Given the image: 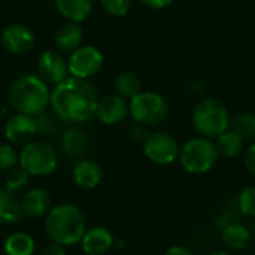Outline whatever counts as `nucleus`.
Segmentation results:
<instances>
[{
	"label": "nucleus",
	"instance_id": "obj_28",
	"mask_svg": "<svg viewBox=\"0 0 255 255\" xmlns=\"http://www.w3.org/2000/svg\"><path fill=\"white\" fill-rule=\"evenodd\" d=\"M18 166V152L10 143L0 142V170H10Z\"/></svg>",
	"mask_w": 255,
	"mask_h": 255
},
{
	"label": "nucleus",
	"instance_id": "obj_12",
	"mask_svg": "<svg viewBox=\"0 0 255 255\" xmlns=\"http://www.w3.org/2000/svg\"><path fill=\"white\" fill-rule=\"evenodd\" d=\"M69 75L67 60L60 51H45L37 60V76L48 85H57Z\"/></svg>",
	"mask_w": 255,
	"mask_h": 255
},
{
	"label": "nucleus",
	"instance_id": "obj_6",
	"mask_svg": "<svg viewBox=\"0 0 255 255\" xmlns=\"http://www.w3.org/2000/svg\"><path fill=\"white\" fill-rule=\"evenodd\" d=\"M58 164L55 148L45 140H31L25 143L18 154V166L30 176H48Z\"/></svg>",
	"mask_w": 255,
	"mask_h": 255
},
{
	"label": "nucleus",
	"instance_id": "obj_31",
	"mask_svg": "<svg viewBox=\"0 0 255 255\" xmlns=\"http://www.w3.org/2000/svg\"><path fill=\"white\" fill-rule=\"evenodd\" d=\"M149 136L148 133V126H143V124H139V123H134L131 127H130V137L136 142H145L146 137Z\"/></svg>",
	"mask_w": 255,
	"mask_h": 255
},
{
	"label": "nucleus",
	"instance_id": "obj_11",
	"mask_svg": "<svg viewBox=\"0 0 255 255\" xmlns=\"http://www.w3.org/2000/svg\"><path fill=\"white\" fill-rule=\"evenodd\" d=\"M4 137L9 143L13 145H25L34 140L37 134V121L36 117L16 112L10 115L4 123Z\"/></svg>",
	"mask_w": 255,
	"mask_h": 255
},
{
	"label": "nucleus",
	"instance_id": "obj_36",
	"mask_svg": "<svg viewBox=\"0 0 255 255\" xmlns=\"http://www.w3.org/2000/svg\"><path fill=\"white\" fill-rule=\"evenodd\" d=\"M209 255H230L229 253H226V251H214V253H211Z\"/></svg>",
	"mask_w": 255,
	"mask_h": 255
},
{
	"label": "nucleus",
	"instance_id": "obj_18",
	"mask_svg": "<svg viewBox=\"0 0 255 255\" xmlns=\"http://www.w3.org/2000/svg\"><path fill=\"white\" fill-rule=\"evenodd\" d=\"M21 200V211L24 217L28 218H39L49 211V194L43 188H31L24 193Z\"/></svg>",
	"mask_w": 255,
	"mask_h": 255
},
{
	"label": "nucleus",
	"instance_id": "obj_26",
	"mask_svg": "<svg viewBox=\"0 0 255 255\" xmlns=\"http://www.w3.org/2000/svg\"><path fill=\"white\" fill-rule=\"evenodd\" d=\"M28 181H30V175L21 166H15L10 170H7L4 178V187L12 193H18L25 188Z\"/></svg>",
	"mask_w": 255,
	"mask_h": 255
},
{
	"label": "nucleus",
	"instance_id": "obj_7",
	"mask_svg": "<svg viewBox=\"0 0 255 255\" xmlns=\"http://www.w3.org/2000/svg\"><path fill=\"white\" fill-rule=\"evenodd\" d=\"M128 114L134 123L155 126L166 120L169 114V105L160 93L140 91L128 102Z\"/></svg>",
	"mask_w": 255,
	"mask_h": 255
},
{
	"label": "nucleus",
	"instance_id": "obj_13",
	"mask_svg": "<svg viewBox=\"0 0 255 255\" xmlns=\"http://www.w3.org/2000/svg\"><path fill=\"white\" fill-rule=\"evenodd\" d=\"M127 115H128V102L124 97L118 96L117 93L105 96L97 102L96 117L105 126L120 124L126 120Z\"/></svg>",
	"mask_w": 255,
	"mask_h": 255
},
{
	"label": "nucleus",
	"instance_id": "obj_27",
	"mask_svg": "<svg viewBox=\"0 0 255 255\" xmlns=\"http://www.w3.org/2000/svg\"><path fill=\"white\" fill-rule=\"evenodd\" d=\"M238 206L245 217L255 218V187H247L241 191Z\"/></svg>",
	"mask_w": 255,
	"mask_h": 255
},
{
	"label": "nucleus",
	"instance_id": "obj_30",
	"mask_svg": "<svg viewBox=\"0 0 255 255\" xmlns=\"http://www.w3.org/2000/svg\"><path fill=\"white\" fill-rule=\"evenodd\" d=\"M37 121V133L43 136H52L57 131V115L48 114L46 111L36 117Z\"/></svg>",
	"mask_w": 255,
	"mask_h": 255
},
{
	"label": "nucleus",
	"instance_id": "obj_14",
	"mask_svg": "<svg viewBox=\"0 0 255 255\" xmlns=\"http://www.w3.org/2000/svg\"><path fill=\"white\" fill-rule=\"evenodd\" d=\"M72 179L81 190H94L103 181V169L94 160H79L72 169Z\"/></svg>",
	"mask_w": 255,
	"mask_h": 255
},
{
	"label": "nucleus",
	"instance_id": "obj_10",
	"mask_svg": "<svg viewBox=\"0 0 255 255\" xmlns=\"http://www.w3.org/2000/svg\"><path fill=\"white\" fill-rule=\"evenodd\" d=\"M0 42L3 48L13 55H24L30 52L36 45V36L33 30L24 24H9L3 28Z\"/></svg>",
	"mask_w": 255,
	"mask_h": 255
},
{
	"label": "nucleus",
	"instance_id": "obj_21",
	"mask_svg": "<svg viewBox=\"0 0 255 255\" xmlns=\"http://www.w3.org/2000/svg\"><path fill=\"white\" fill-rule=\"evenodd\" d=\"M21 217V200L6 187H0V224H15Z\"/></svg>",
	"mask_w": 255,
	"mask_h": 255
},
{
	"label": "nucleus",
	"instance_id": "obj_19",
	"mask_svg": "<svg viewBox=\"0 0 255 255\" xmlns=\"http://www.w3.org/2000/svg\"><path fill=\"white\" fill-rule=\"evenodd\" d=\"M57 12L70 22H84L94 7V0H54Z\"/></svg>",
	"mask_w": 255,
	"mask_h": 255
},
{
	"label": "nucleus",
	"instance_id": "obj_34",
	"mask_svg": "<svg viewBox=\"0 0 255 255\" xmlns=\"http://www.w3.org/2000/svg\"><path fill=\"white\" fill-rule=\"evenodd\" d=\"M172 1L173 0H140V3L149 9H164L169 4H172Z\"/></svg>",
	"mask_w": 255,
	"mask_h": 255
},
{
	"label": "nucleus",
	"instance_id": "obj_8",
	"mask_svg": "<svg viewBox=\"0 0 255 255\" xmlns=\"http://www.w3.org/2000/svg\"><path fill=\"white\" fill-rule=\"evenodd\" d=\"M105 58L99 48L93 45H81L70 52L67 58L69 75L78 79H90L96 76L103 67Z\"/></svg>",
	"mask_w": 255,
	"mask_h": 255
},
{
	"label": "nucleus",
	"instance_id": "obj_1",
	"mask_svg": "<svg viewBox=\"0 0 255 255\" xmlns=\"http://www.w3.org/2000/svg\"><path fill=\"white\" fill-rule=\"evenodd\" d=\"M97 91L87 79L66 78L54 85L49 106L58 120L70 124H85L96 117Z\"/></svg>",
	"mask_w": 255,
	"mask_h": 255
},
{
	"label": "nucleus",
	"instance_id": "obj_25",
	"mask_svg": "<svg viewBox=\"0 0 255 255\" xmlns=\"http://www.w3.org/2000/svg\"><path fill=\"white\" fill-rule=\"evenodd\" d=\"M230 127L244 139V140H254L255 139V114L251 112H241L232 118Z\"/></svg>",
	"mask_w": 255,
	"mask_h": 255
},
{
	"label": "nucleus",
	"instance_id": "obj_35",
	"mask_svg": "<svg viewBox=\"0 0 255 255\" xmlns=\"http://www.w3.org/2000/svg\"><path fill=\"white\" fill-rule=\"evenodd\" d=\"M164 255H194L187 247H182V245H173L170 247Z\"/></svg>",
	"mask_w": 255,
	"mask_h": 255
},
{
	"label": "nucleus",
	"instance_id": "obj_3",
	"mask_svg": "<svg viewBox=\"0 0 255 255\" xmlns=\"http://www.w3.org/2000/svg\"><path fill=\"white\" fill-rule=\"evenodd\" d=\"M7 99L16 112L37 117L48 109L51 90L49 85L37 75L25 73L10 84Z\"/></svg>",
	"mask_w": 255,
	"mask_h": 255
},
{
	"label": "nucleus",
	"instance_id": "obj_17",
	"mask_svg": "<svg viewBox=\"0 0 255 255\" xmlns=\"http://www.w3.org/2000/svg\"><path fill=\"white\" fill-rule=\"evenodd\" d=\"M84 42V28L79 22L67 21L57 28L54 34V45L60 52H72Z\"/></svg>",
	"mask_w": 255,
	"mask_h": 255
},
{
	"label": "nucleus",
	"instance_id": "obj_5",
	"mask_svg": "<svg viewBox=\"0 0 255 255\" xmlns=\"http://www.w3.org/2000/svg\"><path fill=\"white\" fill-rule=\"evenodd\" d=\"M220 155L212 142L208 137L199 136L190 139L179 151V161L185 172L193 175L208 173L217 164Z\"/></svg>",
	"mask_w": 255,
	"mask_h": 255
},
{
	"label": "nucleus",
	"instance_id": "obj_32",
	"mask_svg": "<svg viewBox=\"0 0 255 255\" xmlns=\"http://www.w3.org/2000/svg\"><path fill=\"white\" fill-rule=\"evenodd\" d=\"M244 164L250 173L255 175V143L247 148L245 155H244Z\"/></svg>",
	"mask_w": 255,
	"mask_h": 255
},
{
	"label": "nucleus",
	"instance_id": "obj_23",
	"mask_svg": "<svg viewBox=\"0 0 255 255\" xmlns=\"http://www.w3.org/2000/svg\"><path fill=\"white\" fill-rule=\"evenodd\" d=\"M3 250L6 255H33L36 250V242L28 233L15 232L6 238Z\"/></svg>",
	"mask_w": 255,
	"mask_h": 255
},
{
	"label": "nucleus",
	"instance_id": "obj_24",
	"mask_svg": "<svg viewBox=\"0 0 255 255\" xmlns=\"http://www.w3.org/2000/svg\"><path fill=\"white\" fill-rule=\"evenodd\" d=\"M140 88V79L133 72H123L115 79V91L126 100H131L134 96H137L142 91Z\"/></svg>",
	"mask_w": 255,
	"mask_h": 255
},
{
	"label": "nucleus",
	"instance_id": "obj_33",
	"mask_svg": "<svg viewBox=\"0 0 255 255\" xmlns=\"http://www.w3.org/2000/svg\"><path fill=\"white\" fill-rule=\"evenodd\" d=\"M42 255H66V251H64V247L57 244V242H49L43 247L42 250Z\"/></svg>",
	"mask_w": 255,
	"mask_h": 255
},
{
	"label": "nucleus",
	"instance_id": "obj_4",
	"mask_svg": "<svg viewBox=\"0 0 255 255\" xmlns=\"http://www.w3.org/2000/svg\"><path fill=\"white\" fill-rule=\"evenodd\" d=\"M194 130L208 139L218 137L230 128L232 115L227 106L218 99H203L199 102L191 115Z\"/></svg>",
	"mask_w": 255,
	"mask_h": 255
},
{
	"label": "nucleus",
	"instance_id": "obj_15",
	"mask_svg": "<svg viewBox=\"0 0 255 255\" xmlns=\"http://www.w3.org/2000/svg\"><path fill=\"white\" fill-rule=\"evenodd\" d=\"M88 145V134L78 126H69L60 134V149L69 158L82 157L87 152Z\"/></svg>",
	"mask_w": 255,
	"mask_h": 255
},
{
	"label": "nucleus",
	"instance_id": "obj_22",
	"mask_svg": "<svg viewBox=\"0 0 255 255\" xmlns=\"http://www.w3.org/2000/svg\"><path fill=\"white\" fill-rule=\"evenodd\" d=\"M215 146L218 151V155L223 158H235L244 151V139L230 127L224 133H221L218 137H215Z\"/></svg>",
	"mask_w": 255,
	"mask_h": 255
},
{
	"label": "nucleus",
	"instance_id": "obj_2",
	"mask_svg": "<svg viewBox=\"0 0 255 255\" xmlns=\"http://www.w3.org/2000/svg\"><path fill=\"white\" fill-rule=\"evenodd\" d=\"M87 232L84 212L72 203H63L48 211L45 218V233L49 241L63 247L78 245Z\"/></svg>",
	"mask_w": 255,
	"mask_h": 255
},
{
	"label": "nucleus",
	"instance_id": "obj_20",
	"mask_svg": "<svg viewBox=\"0 0 255 255\" xmlns=\"http://www.w3.org/2000/svg\"><path fill=\"white\" fill-rule=\"evenodd\" d=\"M223 244L232 251H242L251 244V232L242 223H230L221 232Z\"/></svg>",
	"mask_w": 255,
	"mask_h": 255
},
{
	"label": "nucleus",
	"instance_id": "obj_29",
	"mask_svg": "<svg viewBox=\"0 0 255 255\" xmlns=\"http://www.w3.org/2000/svg\"><path fill=\"white\" fill-rule=\"evenodd\" d=\"M100 4L112 16H126L133 6V0H100Z\"/></svg>",
	"mask_w": 255,
	"mask_h": 255
},
{
	"label": "nucleus",
	"instance_id": "obj_9",
	"mask_svg": "<svg viewBox=\"0 0 255 255\" xmlns=\"http://www.w3.org/2000/svg\"><path fill=\"white\" fill-rule=\"evenodd\" d=\"M179 145L178 140L166 131L149 133L143 142L145 157L158 166H169L179 158Z\"/></svg>",
	"mask_w": 255,
	"mask_h": 255
},
{
	"label": "nucleus",
	"instance_id": "obj_16",
	"mask_svg": "<svg viewBox=\"0 0 255 255\" xmlns=\"http://www.w3.org/2000/svg\"><path fill=\"white\" fill-rule=\"evenodd\" d=\"M79 244L87 255H105L114 247V236L106 227H93L84 233Z\"/></svg>",
	"mask_w": 255,
	"mask_h": 255
}]
</instances>
